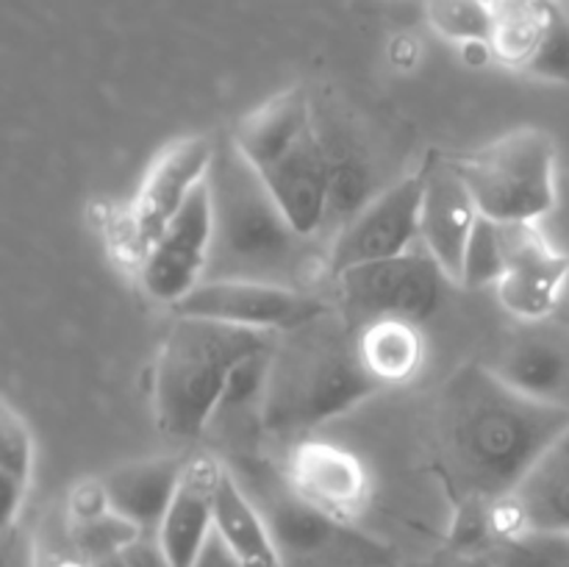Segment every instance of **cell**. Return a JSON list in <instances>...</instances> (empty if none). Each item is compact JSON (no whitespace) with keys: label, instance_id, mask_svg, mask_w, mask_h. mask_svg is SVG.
Instances as JSON below:
<instances>
[{"label":"cell","instance_id":"cell-1","mask_svg":"<svg viewBox=\"0 0 569 567\" xmlns=\"http://www.w3.org/2000/svg\"><path fill=\"white\" fill-rule=\"evenodd\" d=\"M437 456L459 506L461 545H476L483 511L503 506L545 450L569 428V411L533 400L483 361H467L437 398Z\"/></svg>","mask_w":569,"mask_h":567},{"label":"cell","instance_id":"cell-2","mask_svg":"<svg viewBox=\"0 0 569 567\" xmlns=\"http://www.w3.org/2000/svg\"><path fill=\"white\" fill-rule=\"evenodd\" d=\"M211 256L203 281H261L306 289L328 270V253L267 189L233 137L214 142L209 176Z\"/></svg>","mask_w":569,"mask_h":567},{"label":"cell","instance_id":"cell-3","mask_svg":"<svg viewBox=\"0 0 569 567\" xmlns=\"http://www.w3.org/2000/svg\"><path fill=\"white\" fill-rule=\"evenodd\" d=\"M383 389L367 370L359 328L339 306H326L278 334L267 370L261 428L276 439H298Z\"/></svg>","mask_w":569,"mask_h":567},{"label":"cell","instance_id":"cell-4","mask_svg":"<svg viewBox=\"0 0 569 567\" xmlns=\"http://www.w3.org/2000/svg\"><path fill=\"white\" fill-rule=\"evenodd\" d=\"M278 334L172 315L153 372V411L172 439L200 437L214 420L228 378L248 356L272 348Z\"/></svg>","mask_w":569,"mask_h":567},{"label":"cell","instance_id":"cell-5","mask_svg":"<svg viewBox=\"0 0 569 567\" xmlns=\"http://www.w3.org/2000/svg\"><path fill=\"white\" fill-rule=\"evenodd\" d=\"M231 137L289 220L317 237L331 206L337 172L315 128L309 94L300 87L272 94L239 120Z\"/></svg>","mask_w":569,"mask_h":567},{"label":"cell","instance_id":"cell-6","mask_svg":"<svg viewBox=\"0 0 569 567\" xmlns=\"http://www.w3.org/2000/svg\"><path fill=\"white\" fill-rule=\"evenodd\" d=\"M233 476L264 515L281 567H398L389 545L359 531L348 517L311 504L287 476Z\"/></svg>","mask_w":569,"mask_h":567},{"label":"cell","instance_id":"cell-7","mask_svg":"<svg viewBox=\"0 0 569 567\" xmlns=\"http://www.w3.org/2000/svg\"><path fill=\"white\" fill-rule=\"evenodd\" d=\"M483 217L539 222L556 206V142L542 128L522 126L470 153L450 156Z\"/></svg>","mask_w":569,"mask_h":567},{"label":"cell","instance_id":"cell-8","mask_svg":"<svg viewBox=\"0 0 569 567\" xmlns=\"http://www.w3.org/2000/svg\"><path fill=\"white\" fill-rule=\"evenodd\" d=\"M339 292V309L356 328L378 320L422 322L437 311L448 276L431 253L411 248L392 259L350 267L333 276Z\"/></svg>","mask_w":569,"mask_h":567},{"label":"cell","instance_id":"cell-9","mask_svg":"<svg viewBox=\"0 0 569 567\" xmlns=\"http://www.w3.org/2000/svg\"><path fill=\"white\" fill-rule=\"evenodd\" d=\"M326 306L331 304L306 289L261 281H200L170 309L172 315L203 317V320L228 322V326L281 334L315 317Z\"/></svg>","mask_w":569,"mask_h":567},{"label":"cell","instance_id":"cell-10","mask_svg":"<svg viewBox=\"0 0 569 567\" xmlns=\"http://www.w3.org/2000/svg\"><path fill=\"white\" fill-rule=\"evenodd\" d=\"M422 172L403 178L372 198L348 226L342 228L328 250V272L350 270L370 261L392 259L415 248L420 239Z\"/></svg>","mask_w":569,"mask_h":567},{"label":"cell","instance_id":"cell-11","mask_svg":"<svg viewBox=\"0 0 569 567\" xmlns=\"http://www.w3.org/2000/svg\"><path fill=\"white\" fill-rule=\"evenodd\" d=\"M483 365L528 398L569 411V320H520Z\"/></svg>","mask_w":569,"mask_h":567},{"label":"cell","instance_id":"cell-12","mask_svg":"<svg viewBox=\"0 0 569 567\" xmlns=\"http://www.w3.org/2000/svg\"><path fill=\"white\" fill-rule=\"evenodd\" d=\"M214 156L209 137H183L167 145L150 165L131 209V248L137 259L161 237L194 189L206 181Z\"/></svg>","mask_w":569,"mask_h":567},{"label":"cell","instance_id":"cell-13","mask_svg":"<svg viewBox=\"0 0 569 567\" xmlns=\"http://www.w3.org/2000/svg\"><path fill=\"white\" fill-rule=\"evenodd\" d=\"M506 276L498 298L517 320H542L556 315L569 281V256L545 239L537 222H500Z\"/></svg>","mask_w":569,"mask_h":567},{"label":"cell","instance_id":"cell-14","mask_svg":"<svg viewBox=\"0 0 569 567\" xmlns=\"http://www.w3.org/2000/svg\"><path fill=\"white\" fill-rule=\"evenodd\" d=\"M211 256V200L206 181L187 200L176 220L139 259L150 298L172 306L206 278Z\"/></svg>","mask_w":569,"mask_h":567},{"label":"cell","instance_id":"cell-15","mask_svg":"<svg viewBox=\"0 0 569 567\" xmlns=\"http://www.w3.org/2000/svg\"><path fill=\"white\" fill-rule=\"evenodd\" d=\"M478 220L481 209L450 159L428 161L422 167L420 242L450 284L461 281V261Z\"/></svg>","mask_w":569,"mask_h":567},{"label":"cell","instance_id":"cell-16","mask_svg":"<svg viewBox=\"0 0 569 567\" xmlns=\"http://www.w3.org/2000/svg\"><path fill=\"white\" fill-rule=\"evenodd\" d=\"M220 472L222 465L214 456L194 454L187 459L176 498L159 528V539L172 567H194L200 550L214 534V495Z\"/></svg>","mask_w":569,"mask_h":567},{"label":"cell","instance_id":"cell-17","mask_svg":"<svg viewBox=\"0 0 569 567\" xmlns=\"http://www.w3.org/2000/svg\"><path fill=\"white\" fill-rule=\"evenodd\" d=\"M187 459L189 456H153L114 467L100 478L106 504L142 534H159Z\"/></svg>","mask_w":569,"mask_h":567},{"label":"cell","instance_id":"cell-18","mask_svg":"<svg viewBox=\"0 0 569 567\" xmlns=\"http://www.w3.org/2000/svg\"><path fill=\"white\" fill-rule=\"evenodd\" d=\"M287 478L303 498L339 517H348L365 504L367 476L359 459L333 445H300L289 461Z\"/></svg>","mask_w":569,"mask_h":567},{"label":"cell","instance_id":"cell-19","mask_svg":"<svg viewBox=\"0 0 569 567\" xmlns=\"http://www.w3.org/2000/svg\"><path fill=\"white\" fill-rule=\"evenodd\" d=\"M503 506L515 517L509 534H569V428L545 450Z\"/></svg>","mask_w":569,"mask_h":567},{"label":"cell","instance_id":"cell-20","mask_svg":"<svg viewBox=\"0 0 569 567\" xmlns=\"http://www.w3.org/2000/svg\"><path fill=\"white\" fill-rule=\"evenodd\" d=\"M214 531L244 567H281L264 515L226 465L217 481Z\"/></svg>","mask_w":569,"mask_h":567},{"label":"cell","instance_id":"cell-21","mask_svg":"<svg viewBox=\"0 0 569 567\" xmlns=\"http://www.w3.org/2000/svg\"><path fill=\"white\" fill-rule=\"evenodd\" d=\"M359 350L367 370L387 387L406 381L422 365V337L415 322L378 320L359 328Z\"/></svg>","mask_w":569,"mask_h":567},{"label":"cell","instance_id":"cell-22","mask_svg":"<svg viewBox=\"0 0 569 567\" xmlns=\"http://www.w3.org/2000/svg\"><path fill=\"white\" fill-rule=\"evenodd\" d=\"M33 470V439L26 420L11 409L0 406V484H3V528L14 526L20 506L26 500L28 481Z\"/></svg>","mask_w":569,"mask_h":567},{"label":"cell","instance_id":"cell-23","mask_svg":"<svg viewBox=\"0 0 569 567\" xmlns=\"http://www.w3.org/2000/svg\"><path fill=\"white\" fill-rule=\"evenodd\" d=\"M476 556H483L495 567H569V534H503L489 539Z\"/></svg>","mask_w":569,"mask_h":567},{"label":"cell","instance_id":"cell-24","mask_svg":"<svg viewBox=\"0 0 569 567\" xmlns=\"http://www.w3.org/2000/svg\"><path fill=\"white\" fill-rule=\"evenodd\" d=\"M139 534L142 531L131 526L126 517L103 509L94 511V515L78 517L76 526H72V545H76V550L87 565H94V561L122 554V548L131 545Z\"/></svg>","mask_w":569,"mask_h":567},{"label":"cell","instance_id":"cell-25","mask_svg":"<svg viewBox=\"0 0 569 567\" xmlns=\"http://www.w3.org/2000/svg\"><path fill=\"white\" fill-rule=\"evenodd\" d=\"M428 14L442 37L456 42H492V0H428Z\"/></svg>","mask_w":569,"mask_h":567},{"label":"cell","instance_id":"cell-26","mask_svg":"<svg viewBox=\"0 0 569 567\" xmlns=\"http://www.w3.org/2000/svg\"><path fill=\"white\" fill-rule=\"evenodd\" d=\"M506 276V253L500 239V222L481 215L470 242H467L465 261H461V287L481 289L498 287Z\"/></svg>","mask_w":569,"mask_h":567},{"label":"cell","instance_id":"cell-27","mask_svg":"<svg viewBox=\"0 0 569 567\" xmlns=\"http://www.w3.org/2000/svg\"><path fill=\"white\" fill-rule=\"evenodd\" d=\"M526 72L548 78V81L569 83V20L553 3H548L542 33L528 59Z\"/></svg>","mask_w":569,"mask_h":567},{"label":"cell","instance_id":"cell-28","mask_svg":"<svg viewBox=\"0 0 569 567\" xmlns=\"http://www.w3.org/2000/svg\"><path fill=\"white\" fill-rule=\"evenodd\" d=\"M120 556L128 567H172L159 534H139L131 545L122 548Z\"/></svg>","mask_w":569,"mask_h":567},{"label":"cell","instance_id":"cell-29","mask_svg":"<svg viewBox=\"0 0 569 567\" xmlns=\"http://www.w3.org/2000/svg\"><path fill=\"white\" fill-rule=\"evenodd\" d=\"M194 567H244V565L231 554V550L226 548V543H222L214 531L209 537V543H206V548L200 550Z\"/></svg>","mask_w":569,"mask_h":567},{"label":"cell","instance_id":"cell-30","mask_svg":"<svg viewBox=\"0 0 569 567\" xmlns=\"http://www.w3.org/2000/svg\"><path fill=\"white\" fill-rule=\"evenodd\" d=\"M87 567H128V565H126V559L117 554V556H109V559H100V561H94V565H87Z\"/></svg>","mask_w":569,"mask_h":567},{"label":"cell","instance_id":"cell-31","mask_svg":"<svg viewBox=\"0 0 569 567\" xmlns=\"http://www.w3.org/2000/svg\"><path fill=\"white\" fill-rule=\"evenodd\" d=\"M467 567H495V565L489 559H483V556H472V559H467Z\"/></svg>","mask_w":569,"mask_h":567},{"label":"cell","instance_id":"cell-32","mask_svg":"<svg viewBox=\"0 0 569 567\" xmlns=\"http://www.w3.org/2000/svg\"><path fill=\"white\" fill-rule=\"evenodd\" d=\"M426 567H467V561H456V559H445V561H437V565H426Z\"/></svg>","mask_w":569,"mask_h":567}]
</instances>
